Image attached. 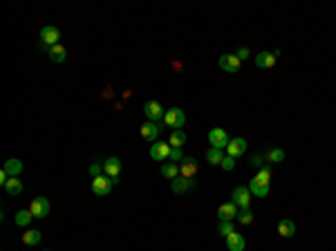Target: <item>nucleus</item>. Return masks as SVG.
<instances>
[{
  "label": "nucleus",
  "instance_id": "obj_8",
  "mask_svg": "<svg viewBox=\"0 0 336 251\" xmlns=\"http://www.w3.org/2000/svg\"><path fill=\"white\" fill-rule=\"evenodd\" d=\"M144 115L148 117V121H155V124H159V119H164L166 110L161 108L159 101H146V103H144Z\"/></svg>",
  "mask_w": 336,
  "mask_h": 251
},
{
  "label": "nucleus",
  "instance_id": "obj_24",
  "mask_svg": "<svg viewBox=\"0 0 336 251\" xmlns=\"http://www.w3.org/2000/svg\"><path fill=\"white\" fill-rule=\"evenodd\" d=\"M32 217H34V215H32L30 209H23V211H18L14 215V222L18 224V227H27V224L32 222Z\"/></svg>",
  "mask_w": 336,
  "mask_h": 251
},
{
  "label": "nucleus",
  "instance_id": "obj_1",
  "mask_svg": "<svg viewBox=\"0 0 336 251\" xmlns=\"http://www.w3.org/2000/svg\"><path fill=\"white\" fill-rule=\"evenodd\" d=\"M269 182H271V170L260 168V173L249 182V191H251L254 195H258V198H267L269 195Z\"/></svg>",
  "mask_w": 336,
  "mask_h": 251
},
{
  "label": "nucleus",
  "instance_id": "obj_34",
  "mask_svg": "<svg viewBox=\"0 0 336 251\" xmlns=\"http://www.w3.org/2000/svg\"><path fill=\"white\" fill-rule=\"evenodd\" d=\"M249 54H251V52H249V47H240L238 52H235V56H238L240 61H244V58H249Z\"/></svg>",
  "mask_w": 336,
  "mask_h": 251
},
{
  "label": "nucleus",
  "instance_id": "obj_23",
  "mask_svg": "<svg viewBox=\"0 0 336 251\" xmlns=\"http://www.w3.org/2000/svg\"><path fill=\"white\" fill-rule=\"evenodd\" d=\"M186 132L184 130H173V135H171V139H168V144H171V148H182V146L186 144Z\"/></svg>",
  "mask_w": 336,
  "mask_h": 251
},
{
  "label": "nucleus",
  "instance_id": "obj_29",
  "mask_svg": "<svg viewBox=\"0 0 336 251\" xmlns=\"http://www.w3.org/2000/svg\"><path fill=\"white\" fill-rule=\"evenodd\" d=\"M235 220H238L240 224H251V222H254V213H251V209H249V207L247 209H240Z\"/></svg>",
  "mask_w": 336,
  "mask_h": 251
},
{
  "label": "nucleus",
  "instance_id": "obj_11",
  "mask_svg": "<svg viewBox=\"0 0 336 251\" xmlns=\"http://www.w3.org/2000/svg\"><path fill=\"white\" fill-rule=\"evenodd\" d=\"M171 144H164V141H157V144L150 146V157L155 162H164L168 160V155H171Z\"/></svg>",
  "mask_w": 336,
  "mask_h": 251
},
{
  "label": "nucleus",
  "instance_id": "obj_32",
  "mask_svg": "<svg viewBox=\"0 0 336 251\" xmlns=\"http://www.w3.org/2000/svg\"><path fill=\"white\" fill-rule=\"evenodd\" d=\"M222 166L224 170H233L235 168V157H231V155H224V160H222Z\"/></svg>",
  "mask_w": 336,
  "mask_h": 251
},
{
  "label": "nucleus",
  "instance_id": "obj_18",
  "mask_svg": "<svg viewBox=\"0 0 336 251\" xmlns=\"http://www.w3.org/2000/svg\"><path fill=\"white\" fill-rule=\"evenodd\" d=\"M47 56H49V61L52 63H63L65 58H68V49L59 43V45H54V47L47 49Z\"/></svg>",
  "mask_w": 336,
  "mask_h": 251
},
{
  "label": "nucleus",
  "instance_id": "obj_36",
  "mask_svg": "<svg viewBox=\"0 0 336 251\" xmlns=\"http://www.w3.org/2000/svg\"><path fill=\"white\" fill-rule=\"evenodd\" d=\"M47 251H49V249H47Z\"/></svg>",
  "mask_w": 336,
  "mask_h": 251
},
{
  "label": "nucleus",
  "instance_id": "obj_14",
  "mask_svg": "<svg viewBox=\"0 0 336 251\" xmlns=\"http://www.w3.org/2000/svg\"><path fill=\"white\" fill-rule=\"evenodd\" d=\"M278 56H280V52H260L258 56H256V65L258 68H273L278 61Z\"/></svg>",
  "mask_w": 336,
  "mask_h": 251
},
{
  "label": "nucleus",
  "instance_id": "obj_6",
  "mask_svg": "<svg viewBox=\"0 0 336 251\" xmlns=\"http://www.w3.org/2000/svg\"><path fill=\"white\" fill-rule=\"evenodd\" d=\"M164 128L166 126H159V124H155V121H146V124L139 128V132H142V137L146 141H157L159 135L164 132Z\"/></svg>",
  "mask_w": 336,
  "mask_h": 251
},
{
  "label": "nucleus",
  "instance_id": "obj_2",
  "mask_svg": "<svg viewBox=\"0 0 336 251\" xmlns=\"http://www.w3.org/2000/svg\"><path fill=\"white\" fill-rule=\"evenodd\" d=\"M186 117L182 112V108H171V110H166L164 115V126L173 128V130H182V126H184Z\"/></svg>",
  "mask_w": 336,
  "mask_h": 251
},
{
  "label": "nucleus",
  "instance_id": "obj_20",
  "mask_svg": "<svg viewBox=\"0 0 336 251\" xmlns=\"http://www.w3.org/2000/svg\"><path fill=\"white\" fill-rule=\"evenodd\" d=\"M2 170H5L9 177H18L20 170H23V162L16 160V157H11V160L5 162V166H2Z\"/></svg>",
  "mask_w": 336,
  "mask_h": 251
},
{
  "label": "nucleus",
  "instance_id": "obj_30",
  "mask_svg": "<svg viewBox=\"0 0 336 251\" xmlns=\"http://www.w3.org/2000/svg\"><path fill=\"white\" fill-rule=\"evenodd\" d=\"M218 233H220L222 238H229L231 233H235L233 222H220V224H218Z\"/></svg>",
  "mask_w": 336,
  "mask_h": 251
},
{
  "label": "nucleus",
  "instance_id": "obj_19",
  "mask_svg": "<svg viewBox=\"0 0 336 251\" xmlns=\"http://www.w3.org/2000/svg\"><path fill=\"white\" fill-rule=\"evenodd\" d=\"M190 186H195V182H193V179H188V177H182V175L171 182V188L175 191V193H186Z\"/></svg>",
  "mask_w": 336,
  "mask_h": 251
},
{
  "label": "nucleus",
  "instance_id": "obj_26",
  "mask_svg": "<svg viewBox=\"0 0 336 251\" xmlns=\"http://www.w3.org/2000/svg\"><path fill=\"white\" fill-rule=\"evenodd\" d=\"M161 175H164V177H168V179L180 177V166L173 164V162H166V164L161 166Z\"/></svg>",
  "mask_w": 336,
  "mask_h": 251
},
{
  "label": "nucleus",
  "instance_id": "obj_22",
  "mask_svg": "<svg viewBox=\"0 0 336 251\" xmlns=\"http://www.w3.org/2000/svg\"><path fill=\"white\" fill-rule=\"evenodd\" d=\"M43 240V233L40 231H36V229H27V231L23 233V242L25 245H38V242Z\"/></svg>",
  "mask_w": 336,
  "mask_h": 251
},
{
  "label": "nucleus",
  "instance_id": "obj_12",
  "mask_svg": "<svg viewBox=\"0 0 336 251\" xmlns=\"http://www.w3.org/2000/svg\"><path fill=\"white\" fill-rule=\"evenodd\" d=\"M30 211L34 217H47L49 215V200L47 198H36L30 204Z\"/></svg>",
  "mask_w": 336,
  "mask_h": 251
},
{
  "label": "nucleus",
  "instance_id": "obj_9",
  "mask_svg": "<svg viewBox=\"0 0 336 251\" xmlns=\"http://www.w3.org/2000/svg\"><path fill=\"white\" fill-rule=\"evenodd\" d=\"M218 63H220V68H222L224 72H229V74L240 72V65H242V61H240L235 54H222Z\"/></svg>",
  "mask_w": 336,
  "mask_h": 251
},
{
  "label": "nucleus",
  "instance_id": "obj_3",
  "mask_svg": "<svg viewBox=\"0 0 336 251\" xmlns=\"http://www.w3.org/2000/svg\"><path fill=\"white\" fill-rule=\"evenodd\" d=\"M59 39H61V32L54 27V25H45V27L40 29V45H43L45 49L59 45Z\"/></svg>",
  "mask_w": 336,
  "mask_h": 251
},
{
  "label": "nucleus",
  "instance_id": "obj_4",
  "mask_svg": "<svg viewBox=\"0 0 336 251\" xmlns=\"http://www.w3.org/2000/svg\"><path fill=\"white\" fill-rule=\"evenodd\" d=\"M117 184V179H112V177H108V175H99V177H92V191H94V195H108L112 191V186Z\"/></svg>",
  "mask_w": 336,
  "mask_h": 251
},
{
  "label": "nucleus",
  "instance_id": "obj_31",
  "mask_svg": "<svg viewBox=\"0 0 336 251\" xmlns=\"http://www.w3.org/2000/svg\"><path fill=\"white\" fill-rule=\"evenodd\" d=\"M168 162H173V164H177V162H184V153H182V148H173L171 155H168Z\"/></svg>",
  "mask_w": 336,
  "mask_h": 251
},
{
  "label": "nucleus",
  "instance_id": "obj_13",
  "mask_svg": "<svg viewBox=\"0 0 336 251\" xmlns=\"http://www.w3.org/2000/svg\"><path fill=\"white\" fill-rule=\"evenodd\" d=\"M247 153V139H242V137H235V139L229 141V146H226V155H231V157H242V155Z\"/></svg>",
  "mask_w": 336,
  "mask_h": 251
},
{
  "label": "nucleus",
  "instance_id": "obj_17",
  "mask_svg": "<svg viewBox=\"0 0 336 251\" xmlns=\"http://www.w3.org/2000/svg\"><path fill=\"white\" fill-rule=\"evenodd\" d=\"M195 173H197V164H195V160L193 157H184V162H182V166H180V175L182 177L193 179Z\"/></svg>",
  "mask_w": 336,
  "mask_h": 251
},
{
  "label": "nucleus",
  "instance_id": "obj_5",
  "mask_svg": "<svg viewBox=\"0 0 336 251\" xmlns=\"http://www.w3.org/2000/svg\"><path fill=\"white\" fill-rule=\"evenodd\" d=\"M229 135H226V130L224 128H213V130L209 132V144H211V148H220V150H224L226 146H229Z\"/></svg>",
  "mask_w": 336,
  "mask_h": 251
},
{
  "label": "nucleus",
  "instance_id": "obj_33",
  "mask_svg": "<svg viewBox=\"0 0 336 251\" xmlns=\"http://www.w3.org/2000/svg\"><path fill=\"white\" fill-rule=\"evenodd\" d=\"M90 175H92V177H99V175H103L101 170H103V164H99V162H94V164H90Z\"/></svg>",
  "mask_w": 336,
  "mask_h": 251
},
{
  "label": "nucleus",
  "instance_id": "obj_35",
  "mask_svg": "<svg viewBox=\"0 0 336 251\" xmlns=\"http://www.w3.org/2000/svg\"><path fill=\"white\" fill-rule=\"evenodd\" d=\"M251 164H254V166H262V157H260V155H254V157H251Z\"/></svg>",
  "mask_w": 336,
  "mask_h": 251
},
{
  "label": "nucleus",
  "instance_id": "obj_16",
  "mask_svg": "<svg viewBox=\"0 0 336 251\" xmlns=\"http://www.w3.org/2000/svg\"><path fill=\"white\" fill-rule=\"evenodd\" d=\"M226 247H229V251H244L247 240H244L242 233H231V236L226 238Z\"/></svg>",
  "mask_w": 336,
  "mask_h": 251
},
{
  "label": "nucleus",
  "instance_id": "obj_28",
  "mask_svg": "<svg viewBox=\"0 0 336 251\" xmlns=\"http://www.w3.org/2000/svg\"><path fill=\"white\" fill-rule=\"evenodd\" d=\"M285 160V150L283 148H271L267 150V162L269 164H278V162Z\"/></svg>",
  "mask_w": 336,
  "mask_h": 251
},
{
  "label": "nucleus",
  "instance_id": "obj_7",
  "mask_svg": "<svg viewBox=\"0 0 336 251\" xmlns=\"http://www.w3.org/2000/svg\"><path fill=\"white\" fill-rule=\"evenodd\" d=\"M231 202L238 209H247L249 202H251V191L247 186H235L233 193H231Z\"/></svg>",
  "mask_w": 336,
  "mask_h": 251
},
{
  "label": "nucleus",
  "instance_id": "obj_15",
  "mask_svg": "<svg viewBox=\"0 0 336 251\" xmlns=\"http://www.w3.org/2000/svg\"><path fill=\"white\" fill-rule=\"evenodd\" d=\"M103 173H106L108 177L117 179L119 175H121V162H119L117 157H108V160L103 162Z\"/></svg>",
  "mask_w": 336,
  "mask_h": 251
},
{
  "label": "nucleus",
  "instance_id": "obj_27",
  "mask_svg": "<svg viewBox=\"0 0 336 251\" xmlns=\"http://www.w3.org/2000/svg\"><path fill=\"white\" fill-rule=\"evenodd\" d=\"M222 160H224V153L220 148H209V150H206V162H209L211 166L222 164Z\"/></svg>",
  "mask_w": 336,
  "mask_h": 251
},
{
  "label": "nucleus",
  "instance_id": "obj_25",
  "mask_svg": "<svg viewBox=\"0 0 336 251\" xmlns=\"http://www.w3.org/2000/svg\"><path fill=\"white\" fill-rule=\"evenodd\" d=\"M5 191L9 195H20L23 193V182H20L18 177H9V182L5 184Z\"/></svg>",
  "mask_w": 336,
  "mask_h": 251
},
{
  "label": "nucleus",
  "instance_id": "obj_21",
  "mask_svg": "<svg viewBox=\"0 0 336 251\" xmlns=\"http://www.w3.org/2000/svg\"><path fill=\"white\" fill-rule=\"evenodd\" d=\"M278 233L283 238H292L294 233H296V224H294L292 220H280V222H278Z\"/></svg>",
  "mask_w": 336,
  "mask_h": 251
},
{
  "label": "nucleus",
  "instance_id": "obj_10",
  "mask_svg": "<svg viewBox=\"0 0 336 251\" xmlns=\"http://www.w3.org/2000/svg\"><path fill=\"white\" fill-rule=\"evenodd\" d=\"M238 211H240V209L235 207L233 202L222 204V207L218 209V217H220V222H233L235 217H238Z\"/></svg>",
  "mask_w": 336,
  "mask_h": 251
}]
</instances>
